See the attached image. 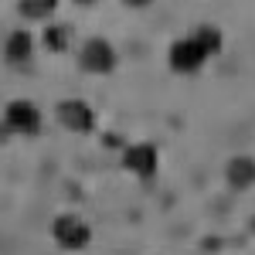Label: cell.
I'll return each instance as SVG.
<instances>
[{"label": "cell", "instance_id": "cell-1", "mask_svg": "<svg viewBox=\"0 0 255 255\" xmlns=\"http://www.w3.org/2000/svg\"><path fill=\"white\" fill-rule=\"evenodd\" d=\"M51 235H55V242H58L61 249L79 252V249H85V245H89L92 232H89V225H85L79 215H61V218H55V221H51Z\"/></svg>", "mask_w": 255, "mask_h": 255}, {"label": "cell", "instance_id": "cell-2", "mask_svg": "<svg viewBox=\"0 0 255 255\" xmlns=\"http://www.w3.org/2000/svg\"><path fill=\"white\" fill-rule=\"evenodd\" d=\"M208 48H204V41L191 34V38H180L174 41V48H170V68L174 72H197L204 61H208Z\"/></svg>", "mask_w": 255, "mask_h": 255}, {"label": "cell", "instance_id": "cell-3", "mask_svg": "<svg viewBox=\"0 0 255 255\" xmlns=\"http://www.w3.org/2000/svg\"><path fill=\"white\" fill-rule=\"evenodd\" d=\"M79 65L85 72H96V75H106V72H113L116 68V51H113V44L102 38H92L85 41V48H82L79 55Z\"/></svg>", "mask_w": 255, "mask_h": 255}, {"label": "cell", "instance_id": "cell-4", "mask_svg": "<svg viewBox=\"0 0 255 255\" xmlns=\"http://www.w3.org/2000/svg\"><path fill=\"white\" fill-rule=\"evenodd\" d=\"M3 123H7L14 133H27V136H34V133L41 129V113H38V106H34V102L17 99V102H10V106H7Z\"/></svg>", "mask_w": 255, "mask_h": 255}, {"label": "cell", "instance_id": "cell-5", "mask_svg": "<svg viewBox=\"0 0 255 255\" xmlns=\"http://www.w3.org/2000/svg\"><path fill=\"white\" fill-rule=\"evenodd\" d=\"M123 167L133 170L136 177H143V180H150V177L157 174V146L153 143H133V146H126Z\"/></svg>", "mask_w": 255, "mask_h": 255}, {"label": "cell", "instance_id": "cell-6", "mask_svg": "<svg viewBox=\"0 0 255 255\" xmlns=\"http://www.w3.org/2000/svg\"><path fill=\"white\" fill-rule=\"evenodd\" d=\"M58 123L72 133H89L96 126V113L82 102V99H65L58 106Z\"/></svg>", "mask_w": 255, "mask_h": 255}, {"label": "cell", "instance_id": "cell-7", "mask_svg": "<svg viewBox=\"0 0 255 255\" xmlns=\"http://www.w3.org/2000/svg\"><path fill=\"white\" fill-rule=\"evenodd\" d=\"M228 184L232 187H252L255 184V160L252 157H235L228 163Z\"/></svg>", "mask_w": 255, "mask_h": 255}, {"label": "cell", "instance_id": "cell-8", "mask_svg": "<svg viewBox=\"0 0 255 255\" xmlns=\"http://www.w3.org/2000/svg\"><path fill=\"white\" fill-rule=\"evenodd\" d=\"M3 55H7V61H14V65L27 61V58H31V34L14 31V34L7 38V44H3Z\"/></svg>", "mask_w": 255, "mask_h": 255}, {"label": "cell", "instance_id": "cell-9", "mask_svg": "<svg viewBox=\"0 0 255 255\" xmlns=\"http://www.w3.org/2000/svg\"><path fill=\"white\" fill-rule=\"evenodd\" d=\"M17 10L24 14V17L38 20V17H48V14H55V10H58V3H55V0H24Z\"/></svg>", "mask_w": 255, "mask_h": 255}, {"label": "cell", "instance_id": "cell-10", "mask_svg": "<svg viewBox=\"0 0 255 255\" xmlns=\"http://www.w3.org/2000/svg\"><path fill=\"white\" fill-rule=\"evenodd\" d=\"M44 48H48V51H65V48H68V27H65V24L48 27V31H44Z\"/></svg>", "mask_w": 255, "mask_h": 255}, {"label": "cell", "instance_id": "cell-11", "mask_svg": "<svg viewBox=\"0 0 255 255\" xmlns=\"http://www.w3.org/2000/svg\"><path fill=\"white\" fill-rule=\"evenodd\" d=\"M197 38L204 41V48H208L211 55H215L218 48H221V34H218L215 27H201V31H197Z\"/></svg>", "mask_w": 255, "mask_h": 255}]
</instances>
